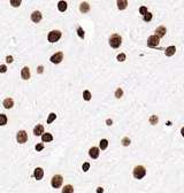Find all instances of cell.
I'll use <instances>...</instances> for the list:
<instances>
[{"instance_id": "6da1fadb", "label": "cell", "mask_w": 184, "mask_h": 193, "mask_svg": "<svg viewBox=\"0 0 184 193\" xmlns=\"http://www.w3.org/2000/svg\"><path fill=\"white\" fill-rule=\"evenodd\" d=\"M122 44V37L119 33H114L109 37V45L113 48H119Z\"/></svg>"}, {"instance_id": "7a4b0ae2", "label": "cell", "mask_w": 184, "mask_h": 193, "mask_svg": "<svg viewBox=\"0 0 184 193\" xmlns=\"http://www.w3.org/2000/svg\"><path fill=\"white\" fill-rule=\"evenodd\" d=\"M132 174H134V177L136 179H142L146 175V169L143 166H137V167L134 168V173Z\"/></svg>"}, {"instance_id": "3957f363", "label": "cell", "mask_w": 184, "mask_h": 193, "mask_svg": "<svg viewBox=\"0 0 184 193\" xmlns=\"http://www.w3.org/2000/svg\"><path fill=\"white\" fill-rule=\"evenodd\" d=\"M63 183V178L61 175H55L52 177V179H51V185H52L54 189H60V186L62 185Z\"/></svg>"}, {"instance_id": "277c9868", "label": "cell", "mask_w": 184, "mask_h": 193, "mask_svg": "<svg viewBox=\"0 0 184 193\" xmlns=\"http://www.w3.org/2000/svg\"><path fill=\"white\" fill-rule=\"evenodd\" d=\"M60 38H61V31H59V30L51 31L49 33V36H47V39H49L50 43H55V42H58Z\"/></svg>"}, {"instance_id": "5b68a950", "label": "cell", "mask_w": 184, "mask_h": 193, "mask_svg": "<svg viewBox=\"0 0 184 193\" xmlns=\"http://www.w3.org/2000/svg\"><path fill=\"white\" fill-rule=\"evenodd\" d=\"M160 44V38L159 37H156L155 35H153V36H150L147 39V46L151 47V48H155L158 45Z\"/></svg>"}, {"instance_id": "8992f818", "label": "cell", "mask_w": 184, "mask_h": 193, "mask_svg": "<svg viewBox=\"0 0 184 193\" xmlns=\"http://www.w3.org/2000/svg\"><path fill=\"white\" fill-rule=\"evenodd\" d=\"M16 139H17L18 144H24V143H26V140H28V135H26V132L24 130H20L17 132Z\"/></svg>"}, {"instance_id": "52a82bcc", "label": "cell", "mask_w": 184, "mask_h": 193, "mask_svg": "<svg viewBox=\"0 0 184 193\" xmlns=\"http://www.w3.org/2000/svg\"><path fill=\"white\" fill-rule=\"evenodd\" d=\"M50 60H51V62H52V63H55V64L60 63L61 61L63 60V53H62V52H58V53H55L54 55L51 56Z\"/></svg>"}, {"instance_id": "ba28073f", "label": "cell", "mask_w": 184, "mask_h": 193, "mask_svg": "<svg viewBox=\"0 0 184 193\" xmlns=\"http://www.w3.org/2000/svg\"><path fill=\"white\" fill-rule=\"evenodd\" d=\"M33 177L37 179V181H42L43 177H44V170L42 168H36L35 169V173H33Z\"/></svg>"}, {"instance_id": "9c48e42d", "label": "cell", "mask_w": 184, "mask_h": 193, "mask_svg": "<svg viewBox=\"0 0 184 193\" xmlns=\"http://www.w3.org/2000/svg\"><path fill=\"white\" fill-rule=\"evenodd\" d=\"M99 154H100V152H99V148H98V147H91V148H90V151H89L90 157H92V159H98V157H99Z\"/></svg>"}, {"instance_id": "30bf717a", "label": "cell", "mask_w": 184, "mask_h": 193, "mask_svg": "<svg viewBox=\"0 0 184 193\" xmlns=\"http://www.w3.org/2000/svg\"><path fill=\"white\" fill-rule=\"evenodd\" d=\"M42 13L40 12H38V10H36V12H33L32 14H31V20H32V22L35 23H38V22H40L42 21Z\"/></svg>"}, {"instance_id": "8fae6325", "label": "cell", "mask_w": 184, "mask_h": 193, "mask_svg": "<svg viewBox=\"0 0 184 193\" xmlns=\"http://www.w3.org/2000/svg\"><path fill=\"white\" fill-rule=\"evenodd\" d=\"M21 77L25 80L30 78V69H29L28 67H24V68L21 70Z\"/></svg>"}, {"instance_id": "7c38bea8", "label": "cell", "mask_w": 184, "mask_h": 193, "mask_svg": "<svg viewBox=\"0 0 184 193\" xmlns=\"http://www.w3.org/2000/svg\"><path fill=\"white\" fill-rule=\"evenodd\" d=\"M166 28H165L163 25H161V26H159V28H156V30H155V36L156 37H159V38H161V37H163L165 35H166Z\"/></svg>"}, {"instance_id": "4fadbf2b", "label": "cell", "mask_w": 184, "mask_h": 193, "mask_svg": "<svg viewBox=\"0 0 184 193\" xmlns=\"http://www.w3.org/2000/svg\"><path fill=\"white\" fill-rule=\"evenodd\" d=\"M33 133L36 136H43V135H44V127H43L42 124L36 125L35 129H33Z\"/></svg>"}, {"instance_id": "5bb4252c", "label": "cell", "mask_w": 184, "mask_h": 193, "mask_svg": "<svg viewBox=\"0 0 184 193\" xmlns=\"http://www.w3.org/2000/svg\"><path fill=\"white\" fill-rule=\"evenodd\" d=\"M2 105H4L5 108L10 109L13 106H14V101H13V99H12V98H7V99H5V100H4Z\"/></svg>"}, {"instance_id": "9a60e30c", "label": "cell", "mask_w": 184, "mask_h": 193, "mask_svg": "<svg viewBox=\"0 0 184 193\" xmlns=\"http://www.w3.org/2000/svg\"><path fill=\"white\" fill-rule=\"evenodd\" d=\"M127 6H128V1H127V0H119V1H117V8H119L120 10L126 9Z\"/></svg>"}, {"instance_id": "2e32d148", "label": "cell", "mask_w": 184, "mask_h": 193, "mask_svg": "<svg viewBox=\"0 0 184 193\" xmlns=\"http://www.w3.org/2000/svg\"><path fill=\"white\" fill-rule=\"evenodd\" d=\"M175 52H176V47L175 46H169V47H167L166 48V56H173L175 54Z\"/></svg>"}, {"instance_id": "e0dca14e", "label": "cell", "mask_w": 184, "mask_h": 193, "mask_svg": "<svg viewBox=\"0 0 184 193\" xmlns=\"http://www.w3.org/2000/svg\"><path fill=\"white\" fill-rule=\"evenodd\" d=\"M79 10L82 13H87L90 10V5L87 2H82L81 6H79Z\"/></svg>"}, {"instance_id": "ac0fdd59", "label": "cell", "mask_w": 184, "mask_h": 193, "mask_svg": "<svg viewBox=\"0 0 184 193\" xmlns=\"http://www.w3.org/2000/svg\"><path fill=\"white\" fill-rule=\"evenodd\" d=\"M42 140L44 141V143H47V141H52V140H53V136L51 135V133H44V135L42 136Z\"/></svg>"}, {"instance_id": "d6986e66", "label": "cell", "mask_w": 184, "mask_h": 193, "mask_svg": "<svg viewBox=\"0 0 184 193\" xmlns=\"http://www.w3.org/2000/svg\"><path fill=\"white\" fill-rule=\"evenodd\" d=\"M58 8L60 12H65L66 9H67V2L66 1H60L58 4Z\"/></svg>"}, {"instance_id": "ffe728a7", "label": "cell", "mask_w": 184, "mask_h": 193, "mask_svg": "<svg viewBox=\"0 0 184 193\" xmlns=\"http://www.w3.org/2000/svg\"><path fill=\"white\" fill-rule=\"evenodd\" d=\"M62 193H74V187L71 185H66L62 189Z\"/></svg>"}, {"instance_id": "44dd1931", "label": "cell", "mask_w": 184, "mask_h": 193, "mask_svg": "<svg viewBox=\"0 0 184 193\" xmlns=\"http://www.w3.org/2000/svg\"><path fill=\"white\" fill-rule=\"evenodd\" d=\"M108 147V140L107 139H101L100 140V149H106Z\"/></svg>"}, {"instance_id": "7402d4cb", "label": "cell", "mask_w": 184, "mask_h": 193, "mask_svg": "<svg viewBox=\"0 0 184 193\" xmlns=\"http://www.w3.org/2000/svg\"><path fill=\"white\" fill-rule=\"evenodd\" d=\"M7 124V116L4 114H0V125H6Z\"/></svg>"}, {"instance_id": "603a6c76", "label": "cell", "mask_w": 184, "mask_h": 193, "mask_svg": "<svg viewBox=\"0 0 184 193\" xmlns=\"http://www.w3.org/2000/svg\"><path fill=\"white\" fill-rule=\"evenodd\" d=\"M83 98H84V100H86V101H89V100H91V93H90V91H84L83 92Z\"/></svg>"}, {"instance_id": "cb8c5ba5", "label": "cell", "mask_w": 184, "mask_h": 193, "mask_svg": "<svg viewBox=\"0 0 184 193\" xmlns=\"http://www.w3.org/2000/svg\"><path fill=\"white\" fill-rule=\"evenodd\" d=\"M117 61H120V62H123V61H126V59H127V55L124 54V53H120L119 55H117Z\"/></svg>"}, {"instance_id": "d4e9b609", "label": "cell", "mask_w": 184, "mask_h": 193, "mask_svg": "<svg viewBox=\"0 0 184 193\" xmlns=\"http://www.w3.org/2000/svg\"><path fill=\"white\" fill-rule=\"evenodd\" d=\"M55 119H57V115H55L54 113H51L50 116H49V119H47V123H49V124H51V123H52Z\"/></svg>"}, {"instance_id": "484cf974", "label": "cell", "mask_w": 184, "mask_h": 193, "mask_svg": "<svg viewBox=\"0 0 184 193\" xmlns=\"http://www.w3.org/2000/svg\"><path fill=\"white\" fill-rule=\"evenodd\" d=\"M158 117H156V115H152V116L150 117V123L151 124H156V123H158Z\"/></svg>"}, {"instance_id": "4316f807", "label": "cell", "mask_w": 184, "mask_h": 193, "mask_svg": "<svg viewBox=\"0 0 184 193\" xmlns=\"http://www.w3.org/2000/svg\"><path fill=\"white\" fill-rule=\"evenodd\" d=\"M143 20L145 21V22H150V21L152 20V14L151 13H147V14H145L143 16Z\"/></svg>"}, {"instance_id": "83f0119b", "label": "cell", "mask_w": 184, "mask_h": 193, "mask_svg": "<svg viewBox=\"0 0 184 193\" xmlns=\"http://www.w3.org/2000/svg\"><path fill=\"white\" fill-rule=\"evenodd\" d=\"M122 95H123V91H122V88H117V90L115 91V96L117 99H120Z\"/></svg>"}, {"instance_id": "f1b7e54d", "label": "cell", "mask_w": 184, "mask_h": 193, "mask_svg": "<svg viewBox=\"0 0 184 193\" xmlns=\"http://www.w3.org/2000/svg\"><path fill=\"white\" fill-rule=\"evenodd\" d=\"M121 143H122V145H123V146H129V145H130V139L128 138V137H124V138L122 139Z\"/></svg>"}, {"instance_id": "f546056e", "label": "cell", "mask_w": 184, "mask_h": 193, "mask_svg": "<svg viewBox=\"0 0 184 193\" xmlns=\"http://www.w3.org/2000/svg\"><path fill=\"white\" fill-rule=\"evenodd\" d=\"M139 13H140V14H143V15H145V14H147V8H146L145 6H142V7H140L139 8Z\"/></svg>"}, {"instance_id": "4dcf8cb0", "label": "cell", "mask_w": 184, "mask_h": 193, "mask_svg": "<svg viewBox=\"0 0 184 193\" xmlns=\"http://www.w3.org/2000/svg\"><path fill=\"white\" fill-rule=\"evenodd\" d=\"M82 169H83V171H85V173H86V171L90 169V163H89V162H85L84 164H83V167H82Z\"/></svg>"}, {"instance_id": "1f68e13d", "label": "cell", "mask_w": 184, "mask_h": 193, "mask_svg": "<svg viewBox=\"0 0 184 193\" xmlns=\"http://www.w3.org/2000/svg\"><path fill=\"white\" fill-rule=\"evenodd\" d=\"M77 33H78V36L81 37V38H84V31L82 28H78L77 29Z\"/></svg>"}, {"instance_id": "d6a6232c", "label": "cell", "mask_w": 184, "mask_h": 193, "mask_svg": "<svg viewBox=\"0 0 184 193\" xmlns=\"http://www.w3.org/2000/svg\"><path fill=\"white\" fill-rule=\"evenodd\" d=\"M10 4H12V6L17 7V6H20L21 1H20V0H18V1H16V0H12V1H10Z\"/></svg>"}, {"instance_id": "836d02e7", "label": "cell", "mask_w": 184, "mask_h": 193, "mask_svg": "<svg viewBox=\"0 0 184 193\" xmlns=\"http://www.w3.org/2000/svg\"><path fill=\"white\" fill-rule=\"evenodd\" d=\"M36 149H37V151H42V149H44V144L36 145Z\"/></svg>"}, {"instance_id": "e575fe53", "label": "cell", "mask_w": 184, "mask_h": 193, "mask_svg": "<svg viewBox=\"0 0 184 193\" xmlns=\"http://www.w3.org/2000/svg\"><path fill=\"white\" fill-rule=\"evenodd\" d=\"M7 71V67L5 64H1L0 66V72H6Z\"/></svg>"}, {"instance_id": "d590c367", "label": "cell", "mask_w": 184, "mask_h": 193, "mask_svg": "<svg viewBox=\"0 0 184 193\" xmlns=\"http://www.w3.org/2000/svg\"><path fill=\"white\" fill-rule=\"evenodd\" d=\"M6 61H7L8 63H12V62H13V58H12L10 55H9V56H7V60H6Z\"/></svg>"}, {"instance_id": "8d00e7d4", "label": "cell", "mask_w": 184, "mask_h": 193, "mask_svg": "<svg viewBox=\"0 0 184 193\" xmlns=\"http://www.w3.org/2000/svg\"><path fill=\"white\" fill-rule=\"evenodd\" d=\"M97 193H104V189H103V187H98V189H97Z\"/></svg>"}, {"instance_id": "74e56055", "label": "cell", "mask_w": 184, "mask_h": 193, "mask_svg": "<svg viewBox=\"0 0 184 193\" xmlns=\"http://www.w3.org/2000/svg\"><path fill=\"white\" fill-rule=\"evenodd\" d=\"M43 69H44L43 67H40V66L38 67V72H39V74H40V72H43Z\"/></svg>"}, {"instance_id": "f35d334b", "label": "cell", "mask_w": 184, "mask_h": 193, "mask_svg": "<svg viewBox=\"0 0 184 193\" xmlns=\"http://www.w3.org/2000/svg\"><path fill=\"white\" fill-rule=\"evenodd\" d=\"M106 122H107V125H112V123H113V122H112V120H107Z\"/></svg>"}, {"instance_id": "ab89813d", "label": "cell", "mask_w": 184, "mask_h": 193, "mask_svg": "<svg viewBox=\"0 0 184 193\" xmlns=\"http://www.w3.org/2000/svg\"><path fill=\"white\" fill-rule=\"evenodd\" d=\"M181 133H182V136L184 137V127H183L182 129H181Z\"/></svg>"}]
</instances>
